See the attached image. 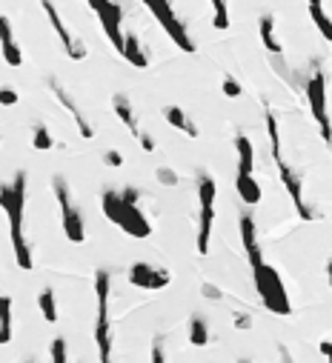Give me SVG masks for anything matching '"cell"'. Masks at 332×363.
Listing matches in <instances>:
<instances>
[{
	"instance_id": "e575fe53",
	"label": "cell",
	"mask_w": 332,
	"mask_h": 363,
	"mask_svg": "<svg viewBox=\"0 0 332 363\" xmlns=\"http://www.w3.org/2000/svg\"><path fill=\"white\" fill-rule=\"evenodd\" d=\"M200 295L210 298V300H221V298H224V292H221L218 286H212V284H203V286H200Z\"/></svg>"
},
{
	"instance_id": "d6a6232c",
	"label": "cell",
	"mask_w": 332,
	"mask_h": 363,
	"mask_svg": "<svg viewBox=\"0 0 332 363\" xmlns=\"http://www.w3.org/2000/svg\"><path fill=\"white\" fill-rule=\"evenodd\" d=\"M232 321H235V329H243V332H246V329H253V317H249L246 312H235V314H232Z\"/></svg>"
},
{
	"instance_id": "7402d4cb",
	"label": "cell",
	"mask_w": 332,
	"mask_h": 363,
	"mask_svg": "<svg viewBox=\"0 0 332 363\" xmlns=\"http://www.w3.org/2000/svg\"><path fill=\"white\" fill-rule=\"evenodd\" d=\"M307 9H309V18H312L315 29H318L329 43H332V15L326 12L324 0H307Z\"/></svg>"
},
{
	"instance_id": "8fae6325",
	"label": "cell",
	"mask_w": 332,
	"mask_h": 363,
	"mask_svg": "<svg viewBox=\"0 0 332 363\" xmlns=\"http://www.w3.org/2000/svg\"><path fill=\"white\" fill-rule=\"evenodd\" d=\"M172 281V275L166 269H158L146 260H138L129 266V284L138 286V289H149V292H158V289H166Z\"/></svg>"
},
{
	"instance_id": "ba28073f",
	"label": "cell",
	"mask_w": 332,
	"mask_h": 363,
	"mask_svg": "<svg viewBox=\"0 0 332 363\" xmlns=\"http://www.w3.org/2000/svg\"><path fill=\"white\" fill-rule=\"evenodd\" d=\"M143 6L152 12V18L160 23V29L172 37V43L181 49V52H195L198 46H195V40H192V34H189V29H186V23L175 15V9H172V0H143Z\"/></svg>"
},
{
	"instance_id": "2e32d148",
	"label": "cell",
	"mask_w": 332,
	"mask_h": 363,
	"mask_svg": "<svg viewBox=\"0 0 332 363\" xmlns=\"http://www.w3.org/2000/svg\"><path fill=\"white\" fill-rule=\"evenodd\" d=\"M235 192H238V198H241L246 206H258L261 198H264L255 174H246V172H238V174H235Z\"/></svg>"
},
{
	"instance_id": "ffe728a7",
	"label": "cell",
	"mask_w": 332,
	"mask_h": 363,
	"mask_svg": "<svg viewBox=\"0 0 332 363\" xmlns=\"http://www.w3.org/2000/svg\"><path fill=\"white\" fill-rule=\"evenodd\" d=\"M235 152H238V172L255 174V146L243 132L235 134Z\"/></svg>"
},
{
	"instance_id": "52a82bcc",
	"label": "cell",
	"mask_w": 332,
	"mask_h": 363,
	"mask_svg": "<svg viewBox=\"0 0 332 363\" xmlns=\"http://www.w3.org/2000/svg\"><path fill=\"white\" fill-rule=\"evenodd\" d=\"M52 186H55V198H58V206H60V226H63L66 241L83 243V241H87V226H83L80 209L75 206V198H72V189L66 184V177L63 174H55L52 177Z\"/></svg>"
},
{
	"instance_id": "cb8c5ba5",
	"label": "cell",
	"mask_w": 332,
	"mask_h": 363,
	"mask_svg": "<svg viewBox=\"0 0 332 363\" xmlns=\"http://www.w3.org/2000/svg\"><path fill=\"white\" fill-rule=\"evenodd\" d=\"M12 340V298L0 295V346Z\"/></svg>"
},
{
	"instance_id": "6da1fadb",
	"label": "cell",
	"mask_w": 332,
	"mask_h": 363,
	"mask_svg": "<svg viewBox=\"0 0 332 363\" xmlns=\"http://www.w3.org/2000/svg\"><path fill=\"white\" fill-rule=\"evenodd\" d=\"M0 209L9 217V235H12V249H15V260L23 272H29L34 266L32 260V249L23 232V212H26V172L20 169L15 174L12 184H0Z\"/></svg>"
},
{
	"instance_id": "484cf974",
	"label": "cell",
	"mask_w": 332,
	"mask_h": 363,
	"mask_svg": "<svg viewBox=\"0 0 332 363\" xmlns=\"http://www.w3.org/2000/svg\"><path fill=\"white\" fill-rule=\"evenodd\" d=\"M210 6H212V26L226 32L229 29V4L226 0H210Z\"/></svg>"
},
{
	"instance_id": "277c9868",
	"label": "cell",
	"mask_w": 332,
	"mask_h": 363,
	"mask_svg": "<svg viewBox=\"0 0 332 363\" xmlns=\"http://www.w3.org/2000/svg\"><path fill=\"white\" fill-rule=\"evenodd\" d=\"M109 292L112 278L106 269L95 272V298H98V317H95V346L101 363H115V340H112V321H109Z\"/></svg>"
},
{
	"instance_id": "e0dca14e",
	"label": "cell",
	"mask_w": 332,
	"mask_h": 363,
	"mask_svg": "<svg viewBox=\"0 0 332 363\" xmlns=\"http://www.w3.org/2000/svg\"><path fill=\"white\" fill-rule=\"evenodd\" d=\"M163 117H166V123H170L172 129L184 132L186 138H198V134H200L198 123H195V120H192L181 106H166V109H163Z\"/></svg>"
},
{
	"instance_id": "7a4b0ae2",
	"label": "cell",
	"mask_w": 332,
	"mask_h": 363,
	"mask_svg": "<svg viewBox=\"0 0 332 363\" xmlns=\"http://www.w3.org/2000/svg\"><path fill=\"white\" fill-rule=\"evenodd\" d=\"M141 203V192L135 186H127V189H106L103 198H101V206H103V215L109 223L120 226L123 232L129 238H149L152 235V223L149 217L143 215V209L138 206Z\"/></svg>"
},
{
	"instance_id": "4dcf8cb0",
	"label": "cell",
	"mask_w": 332,
	"mask_h": 363,
	"mask_svg": "<svg viewBox=\"0 0 332 363\" xmlns=\"http://www.w3.org/2000/svg\"><path fill=\"white\" fill-rule=\"evenodd\" d=\"M18 103V92L12 86H0V106H15Z\"/></svg>"
},
{
	"instance_id": "74e56055",
	"label": "cell",
	"mask_w": 332,
	"mask_h": 363,
	"mask_svg": "<svg viewBox=\"0 0 332 363\" xmlns=\"http://www.w3.org/2000/svg\"><path fill=\"white\" fill-rule=\"evenodd\" d=\"M326 281H329V286H332V257H329V263H326Z\"/></svg>"
},
{
	"instance_id": "ab89813d",
	"label": "cell",
	"mask_w": 332,
	"mask_h": 363,
	"mask_svg": "<svg viewBox=\"0 0 332 363\" xmlns=\"http://www.w3.org/2000/svg\"><path fill=\"white\" fill-rule=\"evenodd\" d=\"M329 152H332V144H329Z\"/></svg>"
},
{
	"instance_id": "4fadbf2b",
	"label": "cell",
	"mask_w": 332,
	"mask_h": 363,
	"mask_svg": "<svg viewBox=\"0 0 332 363\" xmlns=\"http://www.w3.org/2000/svg\"><path fill=\"white\" fill-rule=\"evenodd\" d=\"M46 83H49V89H52V95L58 98V103H60V106H63V109L72 115V120H75V126H77V132H80V138L92 141V138H95V126L87 120V115L80 112V106L75 103V98H72V95L66 92V89L60 86V80H58V77H49Z\"/></svg>"
},
{
	"instance_id": "1f68e13d",
	"label": "cell",
	"mask_w": 332,
	"mask_h": 363,
	"mask_svg": "<svg viewBox=\"0 0 332 363\" xmlns=\"http://www.w3.org/2000/svg\"><path fill=\"white\" fill-rule=\"evenodd\" d=\"M152 363H166V352H163V338L160 335L152 340Z\"/></svg>"
},
{
	"instance_id": "60d3db41",
	"label": "cell",
	"mask_w": 332,
	"mask_h": 363,
	"mask_svg": "<svg viewBox=\"0 0 332 363\" xmlns=\"http://www.w3.org/2000/svg\"><path fill=\"white\" fill-rule=\"evenodd\" d=\"M26 363H32V360H26Z\"/></svg>"
},
{
	"instance_id": "d6986e66",
	"label": "cell",
	"mask_w": 332,
	"mask_h": 363,
	"mask_svg": "<svg viewBox=\"0 0 332 363\" xmlns=\"http://www.w3.org/2000/svg\"><path fill=\"white\" fill-rule=\"evenodd\" d=\"M258 34H261V43H264V49L269 55H283V46H281V40H278V32H275V15H261L258 20Z\"/></svg>"
},
{
	"instance_id": "836d02e7",
	"label": "cell",
	"mask_w": 332,
	"mask_h": 363,
	"mask_svg": "<svg viewBox=\"0 0 332 363\" xmlns=\"http://www.w3.org/2000/svg\"><path fill=\"white\" fill-rule=\"evenodd\" d=\"M103 163L117 169V166H123V155H120L117 149H109V152H103Z\"/></svg>"
},
{
	"instance_id": "d4e9b609",
	"label": "cell",
	"mask_w": 332,
	"mask_h": 363,
	"mask_svg": "<svg viewBox=\"0 0 332 363\" xmlns=\"http://www.w3.org/2000/svg\"><path fill=\"white\" fill-rule=\"evenodd\" d=\"M37 306H40V314H44L46 324H58V303H55V292L49 286L37 295Z\"/></svg>"
},
{
	"instance_id": "4316f807",
	"label": "cell",
	"mask_w": 332,
	"mask_h": 363,
	"mask_svg": "<svg viewBox=\"0 0 332 363\" xmlns=\"http://www.w3.org/2000/svg\"><path fill=\"white\" fill-rule=\"evenodd\" d=\"M32 146L37 152H49L55 146V138H52V132H49L46 123H34V141H32Z\"/></svg>"
},
{
	"instance_id": "3957f363",
	"label": "cell",
	"mask_w": 332,
	"mask_h": 363,
	"mask_svg": "<svg viewBox=\"0 0 332 363\" xmlns=\"http://www.w3.org/2000/svg\"><path fill=\"white\" fill-rule=\"evenodd\" d=\"M267 134H269V152H272V160H275V166H278L281 184H283L286 195L293 198L298 217H301V220H318L321 212L307 203V198H304V180H301L298 169L289 166L286 158H283V152H281V129H278V117H275V112H272L269 106H267Z\"/></svg>"
},
{
	"instance_id": "ac0fdd59",
	"label": "cell",
	"mask_w": 332,
	"mask_h": 363,
	"mask_svg": "<svg viewBox=\"0 0 332 363\" xmlns=\"http://www.w3.org/2000/svg\"><path fill=\"white\" fill-rule=\"evenodd\" d=\"M112 109H115L117 120L138 138V134H141V126H138V115H135V109H132V101H129L127 95H120V92H117V95L112 98Z\"/></svg>"
},
{
	"instance_id": "f546056e",
	"label": "cell",
	"mask_w": 332,
	"mask_h": 363,
	"mask_svg": "<svg viewBox=\"0 0 332 363\" xmlns=\"http://www.w3.org/2000/svg\"><path fill=\"white\" fill-rule=\"evenodd\" d=\"M221 92L226 95V98H241L243 95V86L238 83V77H232V75H224V83H221Z\"/></svg>"
},
{
	"instance_id": "f35d334b",
	"label": "cell",
	"mask_w": 332,
	"mask_h": 363,
	"mask_svg": "<svg viewBox=\"0 0 332 363\" xmlns=\"http://www.w3.org/2000/svg\"><path fill=\"white\" fill-rule=\"evenodd\" d=\"M238 363H249V360H238Z\"/></svg>"
},
{
	"instance_id": "44dd1931",
	"label": "cell",
	"mask_w": 332,
	"mask_h": 363,
	"mask_svg": "<svg viewBox=\"0 0 332 363\" xmlns=\"http://www.w3.org/2000/svg\"><path fill=\"white\" fill-rule=\"evenodd\" d=\"M123 60L132 63L135 69H146L149 66V55L146 49L141 46V40L135 32H127V46H123Z\"/></svg>"
},
{
	"instance_id": "30bf717a",
	"label": "cell",
	"mask_w": 332,
	"mask_h": 363,
	"mask_svg": "<svg viewBox=\"0 0 332 363\" xmlns=\"http://www.w3.org/2000/svg\"><path fill=\"white\" fill-rule=\"evenodd\" d=\"M89 9L98 15L101 26H103V34L109 37V43L115 46L117 55H123V46H127V34H123V6L117 0H87Z\"/></svg>"
},
{
	"instance_id": "9c48e42d",
	"label": "cell",
	"mask_w": 332,
	"mask_h": 363,
	"mask_svg": "<svg viewBox=\"0 0 332 363\" xmlns=\"http://www.w3.org/2000/svg\"><path fill=\"white\" fill-rule=\"evenodd\" d=\"M304 95H307L309 112L321 129V138L329 146L332 144V120H329V109H326V75H324V69H312V75L304 80Z\"/></svg>"
},
{
	"instance_id": "9a60e30c",
	"label": "cell",
	"mask_w": 332,
	"mask_h": 363,
	"mask_svg": "<svg viewBox=\"0 0 332 363\" xmlns=\"http://www.w3.org/2000/svg\"><path fill=\"white\" fill-rule=\"evenodd\" d=\"M0 55L9 66H20L23 63V49L18 46L15 40V32H12V23L6 15H0Z\"/></svg>"
},
{
	"instance_id": "5bb4252c",
	"label": "cell",
	"mask_w": 332,
	"mask_h": 363,
	"mask_svg": "<svg viewBox=\"0 0 332 363\" xmlns=\"http://www.w3.org/2000/svg\"><path fill=\"white\" fill-rule=\"evenodd\" d=\"M238 226H241V243H243V252H246L249 266L264 263L261 243H258V223H255L253 212H243V215H241V220H238Z\"/></svg>"
},
{
	"instance_id": "83f0119b",
	"label": "cell",
	"mask_w": 332,
	"mask_h": 363,
	"mask_svg": "<svg viewBox=\"0 0 332 363\" xmlns=\"http://www.w3.org/2000/svg\"><path fill=\"white\" fill-rule=\"evenodd\" d=\"M49 363H69V346L63 338H55L49 346Z\"/></svg>"
},
{
	"instance_id": "8d00e7d4",
	"label": "cell",
	"mask_w": 332,
	"mask_h": 363,
	"mask_svg": "<svg viewBox=\"0 0 332 363\" xmlns=\"http://www.w3.org/2000/svg\"><path fill=\"white\" fill-rule=\"evenodd\" d=\"M318 349H321V355L326 357V363H332V340H321Z\"/></svg>"
},
{
	"instance_id": "5b68a950",
	"label": "cell",
	"mask_w": 332,
	"mask_h": 363,
	"mask_svg": "<svg viewBox=\"0 0 332 363\" xmlns=\"http://www.w3.org/2000/svg\"><path fill=\"white\" fill-rule=\"evenodd\" d=\"M253 284H255V292L261 298V303L272 312V314H293V303H289V295H286V286L278 275V269L269 266V263H258L253 266Z\"/></svg>"
},
{
	"instance_id": "8992f818",
	"label": "cell",
	"mask_w": 332,
	"mask_h": 363,
	"mask_svg": "<svg viewBox=\"0 0 332 363\" xmlns=\"http://www.w3.org/2000/svg\"><path fill=\"white\" fill-rule=\"evenodd\" d=\"M215 195H218L215 177L200 172L198 174V203H200V212H198V238H195L198 255H210L212 223H215Z\"/></svg>"
},
{
	"instance_id": "f1b7e54d",
	"label": "cell",
	"mask_w": 332,
	"mask_h": 363,
	"mask_svg": "<svg viewBox=\"0 0 332 363\" xmlns=\"http://www.w3.org/2000/svg\"><path fill=\"white\" fill-rule=\"evenodd\" d=\"M155 177H158V184H163V186H178L181 184V177H178V172L172 166H158Z\"/></svg>"
},
{
	"instance_id": "d590c367",
	"label": "cell",
	"mask_w": 332,
	"mask_h": 363,
	"mask_svg": "<svg viewBox=\"0 0 332 363\" xmlns=\"http://www.w3.org/2000/svg\"><path fill=\"white\" fill-rule=\"evenodd\" d=\"M138 144H141L143 152H155V141H152L149 132H141V134H138Z\"/></svg>"
},
{
	"instance_id": "7c38bea8",
	"label": "cell",
	"mask_w": 332,
	"mask_h": 363,
	"mask_svg": "<svg viewBox=\"0 0 332 363\" xmlns=\"http://www.w3.org/2000/svg\"><path fill=\"white\" fill-rule=\"evenodd\" d=\"M40 9L46 12V18H49L52 29L58 32V37H60V43H63L66 55H69L72 60H83V58H87V46H83V40H77V37H75V34L66 29V23L60 20V15H58V9H55L52 0H40Z\"/></svg>"
},
{
	"instance_id": "603a6c76",
	"label": "cell",
	"mask_w": 332,
	"mask_h": 363,
	"mask_svg": "<svg viewBox=\"0 0 332 363\" xmlns=\"http://www.w3.org/2000/svg\"><path fill=\"white\" fill-rule=\"evenodd\" d=\"M210 340H212V335H210V324H206L200 314H195L192 321H189V343H192V346H198V349H203V346H210Z\"/></svg>"
}]
</instances>
